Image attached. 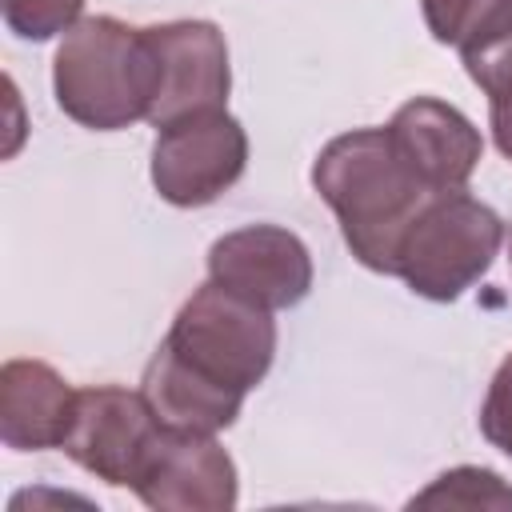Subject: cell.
<instances>
[{
  "mask_svg": "<svg viewBox=\"0 0 512 512\" xmlns=\"http://www.w3.org/2000/svg\"><path fill=\"white\" fill-rule=\"evenodd\" d=\"M160 352L200 384L244 400L272 368L276 320L268 308L208 280L184 300Z\"/></svg>",
  "mask_w": 512,
  "mask_h": 512,
  "instance_id": "3",
  "label": "cell"
},
{
  "mask_svg": "<svg viewBox=\"0 0 512 512\" xmlns=\"http://www.w3.org/2000/svg\"><path fill=\"white\" fill-rule=\"evenodd\" d=\"M208 280L280 312L312 292V256L296 232L280 224H248L208 248Z\"/></svg>",
  "mask_w": 512,
  "mask_h": 512,
  "instance_id": "8",
  "label": "cell"
},
{
  "mask_svg": "<svg viewBox=\"0 0 512 512\" xmlns=\"http://www.w3.org/2000/svg\"><path fill=\"white\" fill-rule=\"evenodd\" d=\"M420 12L432 40L456 48L460 60L512 32V0H420Z\"/></svg>",
  "mask_w": 512,
  "mask_h": 512,
  "instance_id": "13",
  "label": "cell"
},
{
  "mask_svg": "<svg viewBox=\"0 0 512 512\" xmlns=\"http://www.w3.org/2000/svg\"><path fill=\"white\" fill-rule=\"evenodd\" d=\"M488 120H492V140H496V148L512 160V96H508V100H492V104H488Z\"/></svg>",
  "mask_w": 512,
  "mask_h": 512,
  "instance_id": "18",
  "label": "cell"
},
{
  "mask_svg": "<svg viewBox=\"0 0 512 512\" xmlns=\"http://www.w3.org/2000/svg\"><path fill=\"white\" fill-rule=\"evenodd\" d=\"M132 492L156 512H228L240 484L216 436L160 428Z\"/></svg>",
  "mask_w": 512,
  "mask_h": 512,
  "instance_id": "9",
  "label": "cell"
},
{
  "mask_svg": "<svg viewBox=\"0 0 512 512\" xmlns=\"http://www.w3.org/2000/svg\"><path fill=\"white\" fill-rule=\"evenodd\" d=\"M52 92L68 120L116 132L148 120L156 100V56L144 28L116 16L76 20L52 60Z\"/></svg>",
  "mask_w": 512,
  "mask_h": 512,
  "instance_id": "2",
  "label": "cell"
},
{
  "mask_svg": "<svg viewBox=\"0 0 512 512\" xmlns=\"http://www.w3.org/2000/svg\"><path fill=\"white\" fill-rule=\"evenodd\" d=\"M312 188L336 212L352 256L384 276H396L404 232L440 196L412 172L388 128H356L328 140L312 164Z\"/></svg>",
  "mask_w": 512,
  "mask_h": 512,
  "instance_id": "1",
  "label": "cell"
},
{
  "mask_svg": "<svg viewBox=\"0 0 512 512\" xmlns=\"http://www.w3.org/2000/svg\"><path fill=\"white\" fill-rule=\"evenodd\" d=\"M140 392L148 396L152 412L160 416L164 428H176V432H204V436H216L224 428L236 424L244 400L240 396H228L220 388H208L200 384L196 376H188L176 360H168L160 348L156 356L148 360L144 368V380H140Z\"/></svg>",
  "mask_w": 512,
  "mask_h": 512,
  "instance_id": "12",
  "label": "cell"
},
{
  "mask_svg": "<svg viewBox=\"0 0 512 512\" xmlns=\"http://www.w3.org/2000/svg\"><path fill=\"white\" fill-rule=\"evenodd\" d=\"M248 168V136L228 108L196 112L160 128L152 144V184L176 208L220 200Z\"/></svg>",
  "mask_w": 512,
  "mask_h": 512,
  "instance_id": "5",
  "label": "cell"
},
{
  "mask_svg": "<svg viewBox=\"0 0 512 512\" xmlns=\"http://www.w3.org/2000/svg\"><path fill=\"white\" fill-rule=\"evenodd\" d=\"M480 432L492 448H500L504 456H512V352L500 360L484 408H480Z\"/></svg>",
  "mask_w": 512,
  "mask_h": 512,
  "instance_id": "16",
  "label": "cell"
},
{
  "mask_svg": "<svg viewBox=\"0 0 512 512\" xmlns=\"http://www.w3.org/2000/svg\"><path fill=\"white\" fill-rule=\"evenodd\" d=\"M464 68L480 84V92L488 96V104L492 100H508L512 96V32H504L488 48L464 56Z\"/></svg>",
  "mask_w": 512,
  "mask_h": 512,
  "instance_id": "17",
  "label": "cell"
},
{
  "mask_svg": "<svg viewBox=\"0 0 512 512\" xmlns=\"http://www.w3.org/2000/svg\"><path fill=\"white\" fill-rule=\"evenodd\" d=\"M408 504L412 508H512V488L492 468L460 464L452 472H440Z\"/></svg>",
  "mask_w": 512,
  "mask_h": 512,
  "instance_id": "14",
  "label": "cell"
},
{
  "mask_svg": "<svg viewBox=\"0 0 512 512\" xmlns=\"http://www.w3.org/2000/svg\"><path fill=\"white\" fill-rule=\"evenodd\" d=\"M160 428L164 424L152 412L144 392L96 384V388L76 392V416L60 448L96 480L132 488Z\"/></svg>",
  "mask_w": 512,
  "mask_h": 512,
  "instance_id": "6",
  "label": "cell"
},
{
  "mask_svg": "<svg viewBox=\"0 0 512 512\" xmlns=\"http://www.w3.org/2000/svg\"><path fill=\"white\" fill-rule=\"evenodd\" d=\"M504 220L464 188L432 196L404 232L396 276L424 300H460L496 260Z\"/></svg>",
  "mask_w": 512,
  "mask_h": 512,
  "instance_id": "4",
  "label": "cell"
},
{
  "mask_svg": "<svg viewBox=\"0 0 512 512\" xmlns=\"http://www.w3.org/2000/svg\"><path fill=\"white\" fill-rule=\"evenodd\" d=\"M400 156L412 164V172L432 188V192H456L472 180L484 140L480 128L452 104L436 96H416L392 112L384 124Z\"/></svg>",
  "mask_w": 512,
  "mask_h": 512,
  "instance_id": "10",
  "label": "cell"
},
{
  "mask_svg": "<svg viewBox=\"0 0 512 512\" xmlns=\"http://www.w3.org/2000/svg\"><path fill=\"white\" fill-rule=\"evenodd\" d=\"M84 12V0H4V24L20 40H52L68 32Z\"/></svg>",
  "mask_w": 512,
  "mask_h": 512,
  "instance_id": "15",
  "label": "cell"
},
{
  "mask_svg": "<svg viewBox=\"0 0 512 512\" xmlns=\"http://www.w3.org/2000/svg\"><path fill=\"white\" fill-rule=\"evenodd\" d=\"M144 32L156 56V100L148 124L164 128L172 120L216 112L228 104V44L212 20H172Z\"/></svg>",
  "mask_w": 512,
  "mask_h": 512,
  "instance_id": "7",
  "label": "cell"
},
{
  "mask_svg": "<svg viewBox=\"0 0 512 512\" xmlns=\"http://www.w3.org/2000/svg\"><path fill=\"white\" fill-rule=\"evenodd\" d=\"M76 416V388L44 360L0 368V440L16 452L60 448Z\"/></svg>",
  "mask_w": 512,
  "mask_h": 512,
  "instance_id": "11",
  "label": "cell"
},
{
  "mask_svg": "<svg viewBox=\"0 0 512 512\" xmlns=\"http://www.w3.org/2000/svg\"><path fill=\"white\" fill-rule=\"evenodd\" d=\"M508 260H512V228H508Z\"/></svg>",
  "mask_w": 512,
  "mask_h": 512,
  "instance_id": "19",
  "label": "cell"
}]
</instances>
